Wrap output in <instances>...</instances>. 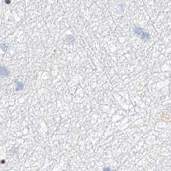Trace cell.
I'll use <instances>...</instances> for the list:
<instances>
[{"label":"cell","instance_id":"6da1fadb","mask_svg":"<svg viewBox=\"0 0 171 171\" xmlns=\"http://www.w3.org/2000/svg\"><path fill=\"white\" fill-rule=\"evenodd\" d=\"M134 31L136 34L137 35H138L139 36L142 37V39L144 40H148L150 38V35L148 34V32H145V30L140 27H136L134 29Z\"/></svg>","mask_w":171,"mask_h":171},{"label":"cell","instance_id":"3957f363","mask_svg":"<svg viewBox=\"0 0 171 171\" xmlns=\"http://www.w3.org/2000/svg\"><path fill=\"white\" fill-rule=\"evenodd\" d=\"M0 48L2 49V50H3L4 52H6L7 50V48H8V46H7V45L6 44L3 43L0 45Z\"/></svg>","mask_w":171,"mask_h":171},{"label":"cell","instance_id":"7a4b0ae2","mask_svg":"<svg viewBox=\"0 0 171 171\" xmlns=\"http://www.w3.org/2000/svg\"><path fill=\"white\" fill-rule=\"evenodd\" d=\"M9 73V71L7 70V68L4 66L0 67V75L1 76H7Z\"/></svg>","mask_w":171,"mask_h":171},{"label":"cell","instance_id":"277c9868","mask_svg":"<svg viewBox=\"0 0 171 171\" xmlns=\"http://www.w3.org/2000/svg\"><path fill=\"white\" fill-rule=\"evenodd\" d=\"M0 88H1V86H0Z\"/></svg>","mask_w":171,"mask_h":171}]
</instances>
